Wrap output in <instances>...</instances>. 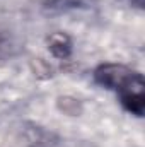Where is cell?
Listing matches in <instances>:
<instances>
[{"instance_id":"1","label":"cell","mask_w":145,"mask_h":147,"mask_svg":"<svg viewBox=\"0 0 145 147\" xmlns=\"http://www.w3.org/2000/svg\"><path fill=\"white\" fill-rule=\"evenodd\" d=\"M94 79L103 87L118 94L121 105L137 116L145 111V84L144 75L121 63H103L94 70Z\"/></svg>"},{"instance_id":"2","label":"cell","mask_w":145,"mask_h":147,"mask_svg":"<svg viewBox=\"0 0 145 147\" xmlns=\"http://www.w3.org/2000/svg\"><path fill=\"white\" fill-rule=\"evenodd\" d=\"M50 50H51L53 55L58 57V58L68 57V55H70V50H72L68 36H65V34H62V33L53 34V36H51V41H50Z\"/></svg>"},{"instance_id":"3","label":"cell","mask_w":145,"mask_h":147,"mask_svg":"<svg viewBox=\"0 0 145 147\" xmlns=\"http://www.w3.org/2000/svg\"><path fill=\"white\" fill-rule=\"evenodd\" d=\"M135 2H137V3H138L140 7H142V3H144V0H135Z\"/></svg>"},{"instance_id":"4","label":"cell","mask_w":145,"mask_h":147,"mask_svg":"<svg viewBox=\"0 0 145 147\" xmlns=\"http://www.w3.org/2000/svg\"><path fill=\"white\" fill-rule=\"evenodd\" d=\"M2 41H3V36H2V33H0V45H2Z\"/></svg>"}]
</instances>
